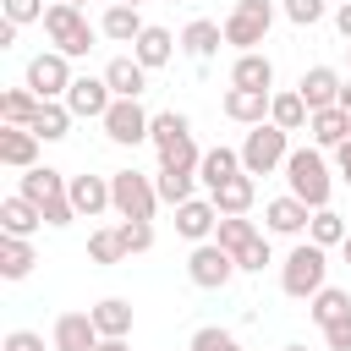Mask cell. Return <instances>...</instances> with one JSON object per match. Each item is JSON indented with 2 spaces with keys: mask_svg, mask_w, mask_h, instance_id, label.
I'll list each match as a JSON object with an SVG mask.
<instances>
[{
  "mask_svg": "<svg viewBox=\"0 0 351 351\" xmlns=\"http://www.w3.org/2000/svg\"><path fill=\"white\" fill-rule=\"evenodd\" d=\"M16 192L44 214V225H71L77 219V208H71V176H60L55 165H33V170H22V181H16Z\"/></svg>",
  "mask_w": 351,
  "mask_h": 351,
  "instance_id": "6da1fadb",
  "label": "cell"
},
{
  "mask_svg": "<svg viewBox=\"0 0 351 351\" xmlns=\"http://www.w3.org/2000/svg\"><path fill=\"white\" fill-rule=\"evenodd\" d=\"M280 351H307V346H296V340H291V346H280Z\"/></svg>",
  "mask_w": 351,
  "mask_h": 351,
  "instance_id": "f5cc1de1",
  "label": "cell"
},
{
  "mask_svg": "<svg viewBox=\"0 0 351 351\" xmlns=\"http://www.w3.org/2000/svg\"><path fill=\"white\" fill-rule=\"evenodd\" d=\"M33 263H38L33 241H22V236H0V280H27Z\"/></svg>",
  "mask_w": 351,
  "mask_h": 351,
  "instance_id": "4dcf8cb0",
  "label": "cell"
},
{
  "mask_svg": "<svg viewBox=\"0 0 351 351\" xmlns=\"http://www.w3.org/2000/svg\"><path fill=\"white\" fill-rule=\"evenodd\" d=\"M324 285H329V252L318 241H296L285 252V263H280V291L291 302H313Z\"/></svg>",
  "mask_w": 351,
  "mask_h": 351,
  "instance_id": "7a4b0ae2",
  "label": "cell"
},
{
  "mask_svg": "<svg viewBox=\"0 0 351 351\" xmlns=\"http://www.w3.org/2000/svg\"><path fill=\"white\" fill-rule=\"evenodd\" d=\"M110 203H115L121 219H154L159 214V186L143 170H115L110 176Z\"/></svg>",
  "mask_w": 351,
  "mask_h": 351,
  "instance_id": "ba28073f",
  "label": "cell"
},
{
  "mask_svg": "<svg viewBox=\"0 0 351 351\" xmlns=\"http://www.w3.org/2000/svg\"><path fill=\"white\" fill-rule=\"evenodd\" d=\"M71 208H77V219H99L104 208H115L110 176H71Z\"/></svg>",
  "mask_w": 351,
  "mask_h": 351,
  "instance_id": "44dd1931",
  "label": "cell"
},
{
  "mask_svg": "<svg viewBox=\"0 0 351 351\" xmlns=\"http://www.w3.org/2000/svg\"><path fill=\"white\" fill-rule=\"evenodd\" d=\"M208 197H214V208H219V219H230V214H247V208L258 203V181H252V176L241 170V176H230L225 186H214Z\"/></svg>",
  "mask_w": 351,
  "mask_h": 351,
  "instance_id": "d4e9b609",
  "label": "cell"
},
{
  "mask_svg": "<svg viewBox=\"0 0 351 351\" xmlns=\"http://www.w3.org/2000/svg\"><path fill=\"white\" fill-rule=\"evenodd\" d=\"M170 5H181V0H170Z\"/></svg>",
  "mask_w": 351,
  "mask_h": 351,
  "instance_id": "9f6ffc18",
  "label": "cell"
},
{
  "mask_svg": "<svg viewBox=\"0 0 351 351\" xmlns=\"http://www.w3.org/2000/svg\"><path fill=\"white\" fill-rule=\"evenodd\" d=\"M99 77L110 82V93H115V99H143V88H148V66H143L137 55H115Z\"/></svg>",
  "mask_w": 351,
  "mask_h": 351,
  "instance_id": "ac0fdd59",
  "label": "cell"
},
{
  "mask_svg": "<svg viewBox=\"0 0 351 351\" xmlns=\"http://www.w3.org/2000/svg\"><path fill=\"white\" fill-rule=\"evenodd\" d=\"M44 38H49L66 60H77V55H88V49H93L99 27L82 16V5H60V0H49V11H44Z\"/></svg>",
  "mask_w": 351,
  "mask_h": 351,
  "instance_id": "5b68a950",
  "label": "cell"
},
{
  "mask_svg": "<svg viewBox=\"0 0 351 351\" xmlns=\"http://www.w3.org/2000/svg\"><path fill=\"white\" fill-rule=\"evenodd\" d=\"M324 346H329V351H351V318L329 324V329H324Z\"/></svg>",
  "mask_w": 351,
  "mask_h": 351,
  "instance_id": "f6af8a7d",
  "label": "cell"
},
{
  "mask_svg": "<svg viewBox=\"0 0 351 351\" xmlns=\"http://www.w3.org/2000/svg\"><path fill=\"white\" fill-rule=\"evenodd\" d=\"M340 252H346V263H351V236H346V241H340Z\"/></svg>",
  "mask_w": 351,
  "mask_h": 351,
  "instance_id": "816d5d0a",
  "label": "cell"
},
{
  "mask_svg": "<svg viewBox=\"0 0 351 351\" xmlns=\"http://www.w3.org/2000/svg\"><path fill=\"white\" fill-rule=\"evenodd\" d=\"M0 351H44V335H33V329H11V335L0 340Z\"/></svg>",
  "mask_w": 351,
  "mask_h": 351,
  "instance_id": "ee69618b",
  "label": "cell"
},
{
  "mask_svg": "<svg viewBox=\"0 0 351 351\" xmlns=\"http://www.w3.org/2000/svg\"><path fill=\"white\" fill-rule=\"evenodd\" d=\"M346 236H351V230H346V219H340L335 208H313V225H307V241H318V247L329 252V247H340Z\"/></svg>",
  "mask_w": 351,
  "mask_h": 351,
  "instance_id": "8d00e7d4",
  "label": "cell"
},
{
  "mask_svg": "<svg viewBox=\"0 0 351 351\" xmlns=\"http://www.w3.org/2000/svg\"><path fill=\"white\" fill-rule=\"evenodd\" d=\"M99 126H104V137H110L115 148H137V143H148L154 115H148L137 99H115V104H110V115H104Z\"/></svg>",
  "mask_w": 351,
  "mask_h": 351,
  "instance_id": "8fae6325",
  "label": "cell"
},
{
  "mask_svg": "<svg viewBox=\"0 0 351 351\" xmlns=\"http://www.w3.org/2000/svg\"><path fill=\"white\" fill-rule=\"evenodd\" d=\"M340 88H346V77H340L335 66H307L302 82H296V93L307 99V110H329V104H340Z\"/></svg>",
  "mask_w": 351,
  "mask_h": 351,
  "instance_id": "e0dca14e",
  "label": "cell"
},
{
  "mask_svg": "<svg viewBox=\"0 0 351 351\" xmlns=\"http://www.w3.org/2000/svg\"><path fill=\"white\" fill-rule=\"evenodd\" d=\"M186 137H192V121H186L181 110H159V115H154V126H148V143H154L159 154H170V148H176V143H186Z\"/></svg>",
  "mask_w": 351,
  "mask_h": 351,
  "instance_id": "d6a6232c",
  "label": "cell"
},
{
  "mask_svg": "<svg viewBox=\"0 0 351 351\" xmlns=\"http://www.w3.org/2000/svg\"><path fill=\"white\" fill-rule=\"evenodd\" d=\"M307 137H313V148H340V143L351 137V115H346L340 104H329V110H313V121H307Z\"/></svg>",
  "mask_w": 351,
  "mask_h": 351,
  "instance_id": "cb8c5ba5",
  "label": "cell"
},
{
  "mask_svg": "<svg viewBox=\"0 0 351 351\" xmlns=\"http://www.w3.org/2000/svg\"><path fill=\"white\" fill-rule=\"evenodd\" d=\"M225 44V22H208V16H192L186 27H181V49L192 55V60H208L214 49Z\"/></svg>",
  "mask_w": 351,
  "mask_h": 351,
  "instance_id": "4316f807",
  "label": "cell"
},
{
  "mask_svg": "<svg viewBox=\"0 0 351 351\" xmlns=\"http://www.w3.org/2000/svg\"><path fill=\"white\" fill-rule=\"evenodd\" d=\"M236 274H241V269H236V258H230L219 241H197V247L186 252V280H192L197 291H225Z\"/></svg>",
  "mask_w": 351,
  "mask_h": 351,
  "instance_id": "9c48e42d",
  "label": "cell"
},
{
  "mask_svg": "<svg viewBox=\"0 0 351 351\" xmlns=\"http://www.w3.org/2000/svg\"><path fill=\"white\" fill-rule=\"evenodd\" d=\"M230 88L274 93V60H269L263 49H252V55H236V66H230Z\"/></svg>",
  "mask_w": 351,
  "mask_h": 351,
  "instance_id": "7402d4cb",
  "label": "cell"
},
{
  "mask_svg": "<svg viewBox=\"0 0 351 351\" xmlns=\"http://www.w3.org/2000/svg\"><path fill=\"white\" fill-rule=\"evenodd\" d=\"M269 121H274L280 132H302V126L313 121V110H307V99H302L296 88H285V93H274V104H269Z\"/></svg>",
  "mask_w": 351,
  "mask_h": 351,
  "instance_id": "1f68e13d",
  "label": "cell"
},
{
  "mask_svg": "<svg viewBox=\"0 0 351 351\" xmlns=\"http://www.w3.org/2000/svg\"><path fill=\"white\" fill-rule=\"evenodd\" d=\"M214 241L236 258V269L241 274H263V263H274L269 258V236L247 219V214H230V219H219V230H214Z\"/></svg>",
  "mask_w": 351,
  "mask_h": 351,
  "instance_id": "277c9868",
  "label": "cell"
},
{
  "mask_svg": "<svg viewBox=\"0 0 351 351\" xmlns=\"http://www.w3.org/2000/svg\"><path fill=\"white\" fill-rule=\"evenodd\" d=\"M214 230H219V208H214V197H192V203L176 208V236H186L192 247H197V241H214Z\"/></svg>",
  "mask_w": 351,
  "mask_h": 351,
  "instance_id": "9a60e30c",
  "label": "cell"
},
{
  "mask_svg": "<svg viewBox=\"0 0 351 351\" xmlns=\"http://www.w3.org/2000/svg\"><path fill=\"white\" fill-rule=\"evenodd\" d=\"M154 186H159V203L181 208V203H192V186H197V176H192V170H159V176H154Z\"/></svg>",
  "mask_w": 351,
  "mask_h": 351,
  "instance_id": "d590c367",
  "label": "cell"
},
{
  "mask_svg": "<svg viewBox=\"0 0 351 351\" xmlns=\"http://www.w3.org/2000/svg\"><path fill=\"white\" fill-rule=\"evenodd\" d=\"M335 33L351 44V0H340V5H335Z\"/></svg>",
  "mask_w": 351,
  "mask_h": 351,
  "instance_id": "7dc6e473",
  "label": "cell"
},
{
  "mask_svg": "<svg viewBox=\"0 0 351 351\" xmlns=\"http://www.w3.org/2000/svg\"><path fill=\"white\" fill-rule=\"evenodd\" d=\"M38 148H44V137L33 126H0V165L5 170H33Z\"/></svg>",
  "mask_w": 351,
  "mask_h": 351,
  "instance_id": "5bb4252c",
  "label": "cell"
},
{
  "mask_svg": "<svg viewBox=\"0 0 351 351\" xmlns=\"http://www.w3.org/2000/svg\"><path fill=\"white\" fill-rule=\"evenodd\" d=\"M115 236H121L126 258H137V252L154 247V219H115Z\"/></svg>",
  "mask_w": 351,
  "mask_h": 351,
  "instance_id": "f35d334b",
  "label": "cell"
},
{
  "mask_svg": "<svg viewBox=\"0 0 351 351\" xmlns=\"http://www.w3.org/2000/svg\"><path fill=\"white\" fill-rule=\"evenodd\" d=\"M121 5H143V0H121Z\"/></svg>",
  "mask_w": 351,
  "mask_h": 351,
  "instance_id": "db71d44e",
  "label": "cell"
},
{
  "mask_svg": "<svg viewBox=\"0 0 351 351\" xmlns=\"http://www.w3.org/2000/svg\"><path fill=\"white\" fill-rule=\"evenodd\" d=\"M269 104H274V93H252V88H225V99H219V110L230 121H241V126H263Z\"/></svg>",
  "mask_w": 351,
  "mask_h": 351,
  "instance_id": "ffe728a7",
  "label": "cell"
},
{
  "mask_svg": "<svg viewBox=\"0 0 351 351\" xmlns=\"http://www.w3.org/2000/svg\"><path fill=\"white\" fill-rule=\"evenodd\" d=\"M230 176H241V148H203V165H197V181L214 192V186H225Z\"/></svg>",
  "mask_w": 351,
  "mask_h": 351,
  "instance_id": "83f0119b",
  "label": "cell"
},
{
  "mask_svg": "<svg viewBox=\"0 0 351 351\" xmlns=\"http://www.w3.org/2000/svg\"><path fill=\"white\" fill-rule=\"evenodd\" d=\"M285 186H291V197H302L307 208H329L335 170H329L324 148H291V159H285Z\"/></svg>",
  "mask_w": 351,
  "mask_h": 351,
  "instance_id": "3957f363",
  "label": "cell"
},
{
  "mask_svg": "<svg viewBox=\"0 0 351 351\" xmlns=\"http://www.w3.org/2000/svg\"><path fill=\"white\" fill-rule=\"evenodd\" d=\"M38 225H44V214H38L22 192H11V197L0 203V236H22V241H27Z\"/></svg>",
  "mask_w": 351,
  "mask_h": 351,
  "instance_id": "f1b7e54d",
  "label": "cell"
},
{
  "mask_svg": "<svg viewBox=\"0 0 351 351\" xmlns=\"http://www.w3.org/2000/svg\"><path fill=\"white\" fill-rule=\"evenodd\" d=\"M285 159H291V132H280L274 121H263V126L247 132V143H241V170H247V176L285 170Z\"/></svg>",
  "mask_w": 351,
  "mask_h": 351,
  "instance_id": "52a82bcc",
  "label": "cell"
},
{
  "mask_svg": "<svg viewBox=\"0 0 351 351\" xmlns=\"http://www.w3.org/2000/svg\"><path fill=\"white\" fill-rule=\"evenodd\" d=\"M110 104H115V93H110V82H104V77H77V82H71V93H66V110H71L77 121H104V115H110Z\"/></svg>",
  "mask_w": 351,
  "mask_h": 351,
  "instance_id": "7c38bea8",
  "label": "cell"
},
{
  "mask_svg": "<svg viewBox=\"0 0 351 351\" xmlns=\"http://www.w3.org/2000/svg\"><path fill=\"white\" fill-rule=\"evenodd\" d=\"M38 110H44V99L33 88H5L0 93V126H33Z\"/></svg>",
  "mask_w": 351,
  "mask_h": 351,
  "instance_id": "f546056e",
  "label": "cell"
},
{
  "mask_svg": "<svg viewBox=\"0 0 351 351\" xmlns=\"http://www.w3.org/2000/svg\"><path fill=\"white\" fill-rule=\"evenodd\" d=\"M88 263H99V269H115V263H126V247H121L115 225H104V230H93V236H88Z\"/></svg>",
  "mask_w": 351,
  "mask_h": 351,
  "instance_id": "74e56055",
  "label": "cell"
},
{
  "mask_svg": "<svg viewBox=\"0 0 351 351\" xmlns=\"http://www.w3.org/2000/svg\"><path fill=\"white\" fill-rule=\"evenodd\" d=\"M71 60L60 55V49H38L33 60H27V77H22V88H33L38 99H66L71 93Z\"/></svg>",
  "mask_w": 351,
  "mask_h": 351,
  "instance_id": "30bf717a",
  "label": "cell"
},
{
  "mask_svg": "<svg viewBox=\"0 0 351 351\" xmlns=\"http://www.w3.org/2000/svg\"><path fill=\"white\" fill-rule=\"evenodd\" d=\"M99 351H132L126 340H99Z\"/></svg>",
  "mask_w": 351,
  "mask_h": 351,
  "instance_id": "681fc988",
  "label": "cell"
},
{
  "mask_svg": "<svg viewBox=\"0 0 351 351\" xmlns=\"http://www.w3.org/2000/svg\"><path fill=\"white\" fill-rule=\"evenodd\" d=\"M346 55H351V44H346Z\"/></svg>",
  "mask_w": 351,
  "mask_h": 351,
  "instance_id": "6f0895ef",
  "label": "cell"
},
{
  "mask_svg": "<svg viewBox=\"0 0 351 351\" xmlns=\"http://www.w3.org/2000/svg\"><path fill=\"white\" fill-rule=\"evenodd\" d=\"M143 27H148V22H143V11H137V5H121V0H110V5H104V16H99V33H104L110 44H137V38H143Z\"/></svg>",
  "mask_w": 351,
  "mask_h": 351,
  "instance_id": "d6986e66",
  "label": "cell"
},
{
  "mask_svg": "<svg viewBox=\"0 0 351 351\" xmlns=\"http://www.w3.org/2000/svg\"><path fill=\"white\" fill-rule=\"evenodd\" d=\"M335 176H340V181L351 186V137H346V143L335 148Z\"/></svg>",
  "mask_w": 351,
  "mask_h": 351,
  "instance_id": "bcb514c9",
  "label": "cell"
},
{
  "mask_svg": "<svg viewBox=\"0 0 351 351\" xmlns=\"http://www.w3.org/2000/svg\"><path fill=\"white\" fill-rule=\"evenodd\" d=\"M340 110H346V115H351V82H346V88H340Z\"/></svg>",
  "mask_w": 351,
  "mask_h": 351,
  "instance_id": "f907efd6",
  "label": "cell"
},
{
  "mask_svg": "<svg viewBox=\"0 0 351 351\" xmlns=\"http://www.w3.org/2000/svg\"><path fill=\"white\" fill-rule=\"evenodd\" d=\"M99 329H93V313H60L55 318V335H49V346L55 351H99Z\"/></svg>",
  "mask_w": 351,
  "mask_h": 351,
  "instance_id": "2e32d148",
  "label": "cell"
},
{
  "mask_svg": "<svg viewBox=\"0 0 351 351\" xmlns=\"http://www.w3.org/2000/svg\"><path fill=\"white\" fill-rule=\"evenodd\" d=\"M274 27V0H236L225 16V44H236V55H252Z\"/></svg>",
  "mask_w": 351,
  "mask_h": 351,
  "instance_id": "8992f818",
  "label": "cell"
},
{
  "mask_svg": "<svg viewBox=\"0 0 351 351\" xmlns=\"http://www.w3.org/2000/svg\"><path fill=\"white\" fill-rule=\"evenodd\" d=\"M280 11H285V22H296V27H313V22L335 16L329 0H280Z\"/></svg>",
  "mask_w": 351,
  "mask_h": 351,
  "instance_id": "60d3db41",
  "label": "cell"
},
{
  "mask_svg": "<svg viewBox=\"0 0 351 351\" xmlns=\"http://www.w3.org/2000/svg\"><path fill=\"white\" fill-rule=\"evenodd\" d=\"M88 313H93V329H99L104 340H126V335H132V302H126V296H104V302H93Z\"/></svg>",
  "mask_w": 351,
  "mask_h": 351,
  "instance_id": "484cf974",
  "label": "cell"
},
{
  "mask_svg": "<svg viewBox=\"0 0 351 351\" xmlns=\"http://www.w3.org/2000/svg\"><path fill=\"white\" fill-rule=\"evenodd\" d=\"M186 351H247V346H241L230 329H219V324H203V329H192Z\"/></svg>",
  "mask_w": 351,
  "mask_h": 351,
  "instance_id": "ab89813d",
  "label": "cell"
},
{
  "mask_svg": "<svg viewBox=\"0 0 351 351\" xmlns=\"http://www.w3.org/2000/svg\"><path fill=\"white\" fill-rule=\"evenodd\" d=\"M176 49H181V38H176L170 27H159V22H148V27H143V38L132 44V55H137V60H143L148 71H159V66H165V60H170Z\"/></svg>",
  "mask_w": 351,
  "mask_h": 351,
  "instance_id": "603a6c76",
  "label": "cell"
},
{
  "mask_svg": "<svg viewBox=\"0 0 351 351\" xmlns=\"http://www.w3.org/2000/svg\"><path fill=\"white\" fill-rule=\"evenodd\" d=\"M197 165H203V148L186 137V143H176L170 154H159V170H192L197 176Z\"/></svg>",
  "mask_w": 351,
  "mask_h": 351,
  "instance_id": "b9f144b4",
  "label": "cell"
},
{
  "mask_svg": "<svg viewBox=\"0 0 351 351\" xmlns=\"http://www.w3.org/2000/svg\"><path fill=\"white\" fill-rule=\"evenodd\" d=\"M307 318L318 324V329H329V324H340V318H351V296L340 291V285H324L313 302H307Z\"/></svg>",
  "mask_w": 351,
  "mask_h": 351,
  "instance_id": "836d02e7",
  "label": "cell"
},
{
  "mask_svg": "<svg viewBox=\"0 0 351 351\" xmlns=\"http://www.w3.org/2000/svg\"><path fill=\"white\" fill-rule=\"evenodd\" d=\"M307 225H313V208H307L302 197L285 192V197H269V203H263V230H269V236H302Z\"/></svg>",
  "mask_w": 351,
  "mask_h": 351,
  "instance_id": "4fadbf2b",
  "label": "cell"
},
{
  "mask_svg": "<svg viewBox=\"0 0 351 351\" xmlns=\"http://www.w3.org/2000/svg\"><path fill=\"white\" fill-rule=\"evenodd\" d=\"M16 33H22V27H16V22H5V16H0V49H11V44H16Z\"/></svg>",
  "mask_w": 351,
  "mask_h": 351,
  "instance_id": "c3c4849f",
  "label": "cell"
},
{
  "mask_svg": "<svg viewBox=\"0 0 351 351\" xmlns=\"http://www.w3.org/2000/svg\"><path fill=\"white\" fill-rule=\"evenodd\" d=\"M71 110H66V99H44V110H38V121H33V132L44 137V143H60L66 132H71Z\"/></svg>",
  "mask_w": 351,
  "mask_h": 351,
  "instance_id": "e575fe53",
  "label": "cell"
},
{
  "mask_svg": "<svg viewBox=\"0 0 351 351\" xmlns=\"http://www.w3.org/2000/svg\"><path fill=\"white\" fill-rule=\"evenodd\" d=\"M60 5H82V0H60Z\"/></svg>",
  "mask_w": 351,
  "mask_h": 351,
  "instance_id": "11a10c76",
  "label": "cell"
},
{
  "mask_svg": "<svg viewBox=\"0 0 351 351\" xmlns=\"http://www.w3.org/2000/svg\"><path fill=\"white\" fill-rule=\"evenodd\" d=\"M44 0H0V16L5 22H16V27H27V22H44Z\"/></svg>",
  "mask_w": 351,
  "mask_h": 351,
  "instance_id": "7bdbcfd3",
  "label": "cell"
}]
</instances>
